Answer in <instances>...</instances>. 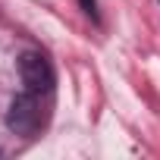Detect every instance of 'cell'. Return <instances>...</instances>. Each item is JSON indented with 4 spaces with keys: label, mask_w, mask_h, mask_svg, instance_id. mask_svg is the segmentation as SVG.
Segmentation results:
<instances>
[{
    "label": "cell",
    "mask_w": 160,
    "mask_h": 160,
    "mask_svg": "<svg viewBox=\"0 0 160 160\" xmlns=\"http://www.w3.org/2000/svg\"><path fill=\"white\" fill-rule=\"evenodd\" d=\"M82 7H85L88 16H98V13H94V0H82Z\"/></svg>",
    "instance_id": "obj_3"
},
{
    "label": "cell",
    "mask_w": 160,
    "mask_h": 160,
    "mask_svg": "<svg viewBox=\"0 0 160 160\" xmlns=\"http://www.w3.org/2000/svg\"><path fill=\"white\" fill-rule=\"evenodd\" d=\"M19 78L25 91L32 94H47L53 88V69H50V60L44 53H22L19 57Z\"/></svg>",
    "instance_id": "obj_2"
},
{
    "label": "cell",
    "mask_w": 160,
    "mask_h": 160,
    "mask_svg": "<svg viewBox=\"0 0 160 160\" xmlns=\"http://www.w3.org/2000/svg\"><path fill=\"white\" fill-rule=\"evenodd\" d=\"M7 126L16 132V135H35L38 126H41V104H38V94L25 91V94H16L10 101V110H7Z\"/></svg>",
    "instance_id": "obj_1"
}]
</instances>
